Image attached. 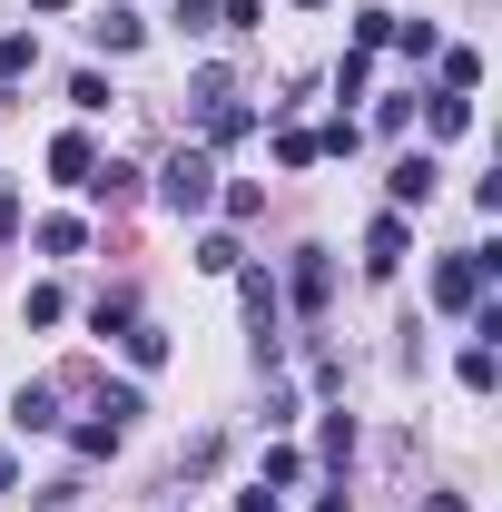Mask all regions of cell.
Masks as SVG:
<instances>
[{
  "instance_id": "f546056e",
  "label": "cell",
  "mask_w": 502,
  "mask_h": 512,
  "mask_svg": "<svg viewBox=\"0 0 502 512\" xmlns=\"http://www.w3.org/2000/svg\"><path fill=\"white\" fill-rule=\"evenodd\" d=\"M237 512H286V493H266V483H247V493H237Z\"/></svg>"
},
{
  "instance_id": "cb8c5ba5",
  "label": "cell",
  "mask_w": 502,
  "mask_h": 512,
  "mask_svg": "<svg viewBox=\"0 0 502 512\" xmlns=\"http://www.w3.org/2000/svg\"><path fill=\"white\" fill-rule=\"evenodd\" d=\"M276 168H315V128H276Z\"/></svg>"
},
{
  "instance_id": "8fae6325",
  "label": "cell",
  "mask_w": 502,
  "mask_h": 512,
  "mask_svg": "<svg viewBox=\"0 0 502 512\" xmlns=\"http://www.w3.org/2000/svg\"><path fill=\"white\" fill-rule=\"evenodd\" d=\"M89 168H99V148H89L79 128H60V138H50V178H69V188H79Z\"/></svg>"
},
{
  "instance_id": "30bf717a",
  "label": "cell",
  "mask_w": 502,
  "mask_h": 512,
  "mask_svg": "<svg viewBox=\"0 0 502 512\" xmlns=\"http://www.w3.org/2000/svg\"><path fill=\"white\" fill-rule=\"evenodd\" d=\"M89 40H99V50H138V40H148V20H138V10H99V20H89Z\"/></svg>"
},
{
  "instance_id": "5b68a950",
  "label": "cell",
  "mask_w": 502,
  "mask_h": 512,
  "mask_svg": "<svg viewBox=\"0 0 502 512\" xmlns=\"http://www.w3.org/2000/svg\"><path fill=\"white\" fill-rule=\"evenodd\" d=\"M384 188H394V207H404V217H414V207H434V188H443V168H434V158H394V178H384Z\"/></svg>"
},
{
  "instance_id": "d6986e66",
  "label": "cell",
  "mask_w": 502,
  "mask_h": 512,
  "mask_svg": "<svg viewBox=\"0 0 502 512\" xmlns=\"http://www.w3.org/2000/svg\"><path fill=\"white\" fill-rule=\"evenodd\" d=\"M355 148H365V128H355V119H325V128H315V158H355Z\"/></svg>"
},
{
  "instance_id": "5bb4252c",
  "label": "cell",
  "mask_w": 502,
  "mask_h": 512,
  "mask_svg": "<svg viewBox=\"0 0 502 512\" xmlns=\"http://www.w3.org/2000/svg\"><path fill=\"white\" fill-rule=\"evenodd\" d=\"M89 325H99V335H119V325H138V286H109V296L89 306Z\"/></svg>"
},
{
  "instance_id": "3957f363",
  "label": "cell",
  "mask_w": 502,
  "mask_h": 512,
  "mask_svg": "<svg viewBox=\"0 0 502 512\" xmlns=\"http://www.w3.org/2000/svg\"><path fill=\"white\" fill-rule=\"evenodd\" d=\"M404 256H414V217H404V207H384L375 227H365V276H394Z\"/></svg>"
},
{
  "instance_id": "4dcf8cb0",
  "label": "cell",
  "mask_w": 502,
  "mask_h": 512,
  "mask_svg": "<svg viewBox=\"0 0 502 512\" xmlns=\"http://www.w3.org/2000/svg\"><path fill=\"white\" fill-rule=\"evenodd\" d=\"M315 512H355V503H345V483H335V493H315Z\"/></svg>"
},
{
  "instance_id": "7c38bea8",
  "label": "cell",
  "mask_w": 502,
  "mask_h": 512,
  "mask_svg": "<svg viewBox=\"0 0 502 512\" xmlns=\"http://www.w3.org/2000/svg\"><path fill=\"white\" fill-rule=\"evenodd\" d=\"M315 463H335V473L355 463V414H325V434H315Z\"/></svg>"
},
{
  "instance_id": "9c48e42d",
  "label": "cell",
  "mask_w": 502,
  "mask_h": 512,
  "mask_svg": "<svg viewBox=\"0 0 502 512\" xmlns=\"http://www.w3.org/2000/svg\"><path fill=\"white\" fill-rule=\"evenodd\" d=\"M119 345H128V365H138V375H158V365H168V325H119Z\"/></svg>"
},
{
  "instance_id": "603a6c76",
  "label": "cell",
  "mask_w": 502,
  "mask_h": 512,
  "mask_svg": "<svg viewBox=\"0 0 502 512\" xmlns=\"http://www.w3.org/2000/svg\"><path fill=\"white\" fill-rule=\"evenodd\" d=\"M443 89H463V99H473V89H483V60H473V50H443Z\"/></svg>"
},
{
  "instance_id": "d6a6232c",
  "label": "cell",
  "mask_w": 502,
  "mask_h": 512,
  "mask_svg": "<svg viewBox=\"0 0 502 512\" xmlns=\"http://www.w3.org/2000/svg\"><path fill=\"white\" fill-rule=\"evenodd\" d=\"M10 483H20V463H10V453H0V493H10Z\"/></svg>"
},
{
  "instance_id": "d4e9b609",
  "label": "cell",
  "mask_w": 502,
  "mask_h": 512,
  "mask_svg": "<svg viewBox=\"0 0 502 512\" xmlns=\"http://www.w3.org/2000/svg\"><path fill=\"white\" fill-rule=\"evenodd\" d=\"M69 444L99 463V453H119V424H109V414H99V424H69Z\"/></svg>"
},
{
  "instance_id": "52a82bcc",
  "label": "cell",
  "mask_w": 502,
  "mask_h": 512,
  "mask_svg": "<svg viewBox=\"0 0 502 512\" xmlns=\"http://www.w3.org/2000/svg\"><path fill=\"white\" fill-rule=\"evenodd\" d=\"M197 119H207V158H217V148H237V138L256 128V109H237V99H197Z\"/></svg>"
},
{
  "instance_id": "7402d4cb",
  "label": "cell",
  "mask_w": 502,
  "mask_h": 512,
  "mask_svg": "<svg viewBox=\"0 0 502 512\" xmlns=\"http://www.w3.org/2000/svg\"><path fill=\"white\" fill-rule=\"evenodd\" d=\"M394 50H404V60H434L443 40H434V20H394Z\"/></svg>"
},
{
  "instance_id": "6da1fadb",
  "label": "cell",
  "mask_w": 502,
  "mask_h": 512,
  "mask_svg": "<svg viewBox=\"0 0 502 512\" xmlns=\"http://www.w3.org/2000/svg\"><path fill=\"white\" fill-rule=\"evenodd\" d=\"M158 197H168V217H207V207H217V158H207V148H178V158L158 168Z\"/></svg>"
},
{
  "instance_id": "f1b7e54d",
  "label": "cell",
  "mask_w": 502,
  "mask_h": 512,
  "mask_svg": "<svg viewBox=\"0 0 502 512\" xmlns=\"http://www.w3.org/2000/svg\"><path fill=\"white\" fill-rule=\"evenodd\" d=\"M10 237H20V188L0 178V247H10Z\"/></svg>"
},
{
  "instance_id": "277c9868",
  "label": "cell",
  "mask_w": 502,
  "mask_h": 512,
  "mask_svg": "<svg viewBox=\"0 0 502 512\" xmlns=\"http://www.w3.org/2000/svg\"><path fill=\"white\" fill-rule=\"evenodd\" d=\"M286 296H296L306 316H325V296H335V256H325V247H296V266H286Z\"/></svg>"
},
{
  "instance_id": "ba28073f",
  "label": "cell",
  "mask_w": 502,
  "mask_h": 512,
  "mask_svg": "<svg viewBox=\"0 0 502 512\" xmlns=\"http://www.w3.org/2000/svg\"><path fill=\"white\" fill-rule=\"evenodd\" d=\"M79 188L99 197V207H128V197H138V168H128V158H99V168H89Z\"/></svg>"
},
{
  "instance_id": "8992f818",
  "label": "cell",
  "mask_w": 502,
  "mask_h": 512,
  "mask_svg": "<svg viewBox=\"0 0 502 512\" xmlns=\"http://www.w3.org/2000/svg\"><path fill=\"white\" fill-rule=\"evenodd\" d=\"M10 424L20 434H60V384H20L10 394Z\"/></svg>"
},
{
  "instance_id": "44dd1931",
  "label": "cell",
  "mask_w": 502,
  "mask_h": 512,
  "mask_svg": "<svg viewBox=\"0 0 502 512\" xmlns=\"http://www.w3.org/2000/svg\"><path fill=\"white\" fill-rule=\"evenodd\" d=\"M99 414H109V424H119V434H128V424L148 414V394H138V384H109V394H99Z\"/></svg>"
},
{
  "instance_id": "4fadbf2b",
  "label": "cell",
  "mask_w": 502,
  "mask_h": 512,
  "mask_svg": "<svg viewBox=\"0 0 502 512\" xmlns=\"http://www.w3.org/2000/svg\"><path fill=\"white\" fill-rule=\"evenodd\" d=\"M424 119H434V138H463V128H473V99L443 89V99H424Z\"/></svg>"
},
{
  "instance_id": "4316f807",
  "label": "cell",
  "mask_w": 502,
  "mask_h": 512,
  "mask_svg": "<svg viewBox=\"0 0 502 512\" xmlns=\"http://www.w3.org/2000/svg\"><path fill=\"white\" fill-rule=\"evenodd\" d=\"M20 316H30V325H60L69 306H60V286H30V296H20Z\"/></svg>"
},
{
  "instance_id": "484cf974",
  "label": "cell",
  "mask_w": 502,
  "mask_h": 512,
  "mask_svg": "<svg viewBox=\"0 0 502 512\" xmlns=\"http://www.w3.org/2000/svg\"><path fill=\"white\" fill-rule=\"evenodd\" d=\"M394 40V10H355V50H384Z\"/></svg>"
},
{
  "instance_id": "e0dca14e",
  "label": "cell",
  "mask_w": 502,
  "mask_h": 512,
  "mask_svg": "<svg viewBox=\"0 0 502 512\" xmlns=\"http://www.w3.org/2000/svg\"><path fill=\"white\" fill-rule=\"evenodd\" d=\"M502 384V355L493 345H463V394H493Z\"/></svg>"
},
{
  "instance_id": "83f0119b",
  "label": "cell",
  "mask_w": 502,
  "mask_h": 512,
  "mask_svg": "<svg viewBox=\"0 0 502 512\" xmlns=\"http://www.w3.org/2000/svg\"><path fill=\"white\" fill-rule=\"evenodd\" d=\"M266 20V0H217V30H256Z\"/></svg>"
},
{
  "instance_id": "1f68e13d",
  "label": "cell",
  "mask_w": 502,
  "mask_h": 512,
  "mask_svg": "<svg viewBox=\"0 0 502 512\" xmlns=\"http://www.w3.org/2000/svg\"><path fill=\"white\" fill-rule=\"evenodd\" d=\"M424 512H463V493H434V503H424Z\"/></svg>"
},
{
  "instance_id": "ac0fdd59",
  "label": "cell",
  "mask_w": 502,
  "mask_h": 512,
  "mask_svg": "<svg viewBox=\"0 0 502 512\" xmlns=\"http://www.w3.org/2000/svg\"><path fill=\"white\" fill-rule=\"evenodd\" d=\"M79 247H89L79 217H40V256H79Z\"/></svg>"
},
{
  "instance_id": "ffe728a7",
  "label": "cell",
  "mask_w": 502,
  "mask_h": 512,
  "mask_svg": "<svg viewBox=\"0 0 502 512\" xmlns=\"http://www.w3.org/2000/svg\"><path fill=\"white\" fill-rule=\"evenodd\" d=\"M197 266H207V276H237L247 247H237V237H197Z\"/></svg>"
},
{
  "instance_id": "2e32d148",
  "label": "cell",
  "mask_w": 502,
  "mask_h": 512,
  "mask_svg": "<svg viewBox=\"0 0 502 512\" xmlns=\"http://www.w3.org/2000/svg\"><path fill=\"white\" fill-rule=\"evenodd\" d=\"M30 69H40V40H30V30H10V40H0V89H10V79H30Z\"/></svg>"
},
{
  "instance_id": "9a60e30c",
  "label": "cell",
  "mask_w": 502,
  "mask_h": 512,
  "mask_svg": "<svg viewBox=\"0 0 502 512\" xmlns=\"http://www.w3.org/2000/svg\"><path fill=\"white\" fill-rule=\"evenodd\" d=\"M256 483H266V493H286V483H306V453H296V444H266V473H256Z\"/></svg>"
},
{
  "instance_id": "836d02e7",
  "label": "cell",
  "mask_w": 502,
  "mask_h": 512,
  "mask_svg": "<svg viewBox=\"0 0 502 512\" xmlns=\"http://www.w3.org/2000/svg\"><path fill=\"white\" fill-rule=\"evenodd\" d=\"M296 10H325V0H296Z\"/></svg>"
},
{
  "instance_id": "7a4b0ae2",
  "label": "cell",
  "mask_w": 502,
  "mask_h": 512,
  "mask_svg": "<svg viewBox=\"0 0 502 512\" xmlns=\"http://www.w3.org/2000/svg\"><path fill=\"white\" fill-rule=\"evenodd\" d=\"M483 286H493L483 247H453V256L434 266V306H443V316H473V306H483Z\"/></svg>"
}]
</instances>
